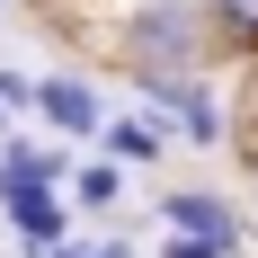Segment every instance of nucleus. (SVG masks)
I'll return each mask as SVG.
<instances>
[{
    "mask_svg": "<svg viewBox=\"0 0 258 258\" xmlns=\"http://www.w3.org/2000/svg\"><path fill=\"white\" fill-rule=\"evenodd\" d=\"M116 53H125L134 80H196L205 53H214V27H205L196 0H143L116 27Z\"/></svg>",
    "mask_w": 258,
    "mask_h": 258,
    "instance_id": "obj_1",
    "label": "nucleus"
},
{
    "mask_svg": "<svg viewBox=\"0 0 258 258\" xmlns=\"http://www.w3.org/2000/svg\"><path fill=\"white\" fill-rule=\"evenodd\" d=\"M0 214H9V232H18L27 249H62V240H72V196H62V187H9Z\"/></svg>",
    "mask_w": 258,
    "mask_h": 258,
    "instance_id": "obj_2",
    "label": "nucleus"
},
{
    "mask_svg": "<svg viewBox=\"0 0 258 258\" xmlns=\"http://www.w3.org/2000/svg\"><path fill=\"white\" fill-rule=\"evenodd\" d=\"M36 116H45L53 134H72V143H98V125H107L98 89L72 80V72H45V80H36Z\"/></svg>",
    "mask_w": 258,
    "mask_h": 258,
    "instance_id": "obj_3",
    "label": "nucleus"
},
{
    "mask_svg": "<svg viewBox=\"0 0 258 258\" xmlns=\"http://www.w3.org/2000/svg\"><path fill=\"white\" fill-rule=\"evenodd\" d=\"M160 223H169V232H187V240H249L240 232V214L223 205V196H214V187H169V205H160Z\"/></svg>",
    "mask_w": 258,
    "mask_h": 258,
    "instance_id": "obj_4",
    "label": "nucleus"
},
{
    "mask_svg": "<svg viewBox=\"0 0 258 258\" xmlns=\"http://www.w3.org/2000/svg\"><path fill=\"white\" fill-rule=\"evenodd\" d=\"M160 152H169V134L152 116H107L98 125V160H116V169H152Z\"/></svg>",
    "mask_w": 258,
    "mask_h": 258,
    "instance_id": "obj_5",
    "label": "nucleus"
},
{
    "mask_svg": "<svg viewBox=\"0 0 258 258\" xmlns=\"http://www.w3.org/2000/svg\"><path fill=\"white\" fill-rule=\"evenodd\" d=\"M62 196H72V214H116L125 205V169H116V160H80Z\"/></svg>",
    "mask_w": 258,
    "mask_h": 258,
    "instance_id": "obj_6",
    "label": "nucleus"
},
{
    "mask_svg": "<svg viewBox=\"0 0 258 258\" xmlns=\"http://www.w3.org/2000/svg\"><path fill=\"white\" fill-rule=\"evenodd\" d=\"M196 9H205V27H214L223 53H249L258 62V0H196Z\"/></svg>",
    "mask_w": 258,
    "mask_h": 258,
    "instance_id": "obj_7",
    "label": "nucleus"
},
{
    "mask_svg": "<svg viewBox=\"0 0 258 258\" xmlns=\"http://www.w3.org/2000/svg\"><path fill=\"white\" fill-rule=\"evenodd\" d=\"M169 134H187V143H223V107H214V89H205V80H187V89H178Z\"/></svg>",
    "mask_w": 258,
    "mask_h": 258,
    "instance_id": "obj_8",
    "label": "nucleus"
},
{
    "mask_svg": "<svg viewBox=\"0 0 258 258\" xmlns=\"http://www.w3.org/2000/svg\"><path fill=\"white\" fill-rule=\"evenodd\" d=\"M53 258H134V240H116V232H107V240H62Z\"/></svg>",
    "mask_w": 258,
    "mask_h": 258,
    "instance_id": "obj_9",
    "label": "nucleus"
},
{
    "mask_svg": "<svg viewBox=\"0 0 258 258\" xmlns=\"http://www.w3.org/2000/svg\"><path fill=\"white\" fill-rule=\"evenodd\" d=\"M169 258H240L232 240H187V232H169Z\"/></svg>",
    "mask_w": 258,
    "mask_h": 258,
    "instance_id": "obj_10",
    "label": "nucleus"
},
{
    "mask_svg": "<svg viewBox=\"0 0 258 258\" xmlns=\"http://www.w3.org/2000/svg\"><path fill=\"white\" fill-rule=\"evenodd\" d=\"M0 107H9V116H18V107H36V80H27V72H0Z\"/></svg>",
    "mask_w": 258,
    "mask_h": 258,
    "instance_id": "obj_11",
    "label": "nucleus"
},
{
    "mask_svg": "<svg viewBox=\"0 0 258 258\" xmlns=\"http://www.w3.org/2000/svg\"><path fill=\"white\" fill-rule=\"evenodd\" d=\"M18 258H53V249H27V240H18Z\"/></svg>",
    "mask_w": 258,
    "mask_h": 258,
    "instance_id": "obj_12",
    "label": "nucleus"
},
{
    "mask_svg": "<svg viewBox=\"0 0 258 258\" xmlns=\"http://www.w3.org/2000/svg\"><path fill=\"white\" fill-rule=\"evenodd\" d=\"M0 143H9V107H0Z\"/></svg>",
    "mask_w": 258,
    "mask_h": 258,
    "instance_id": "obj_13",
    "label": "nucleus"
}]
</instances>
